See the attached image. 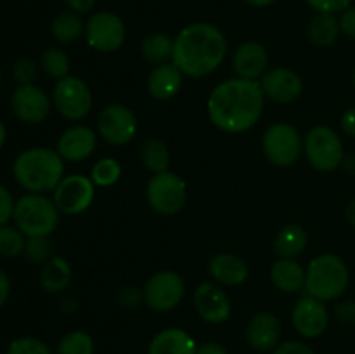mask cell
I'll return each instance as SVG.
<instances>
[{
	"label": "cell",
	"instance_id": "1",
	"mask_svg": "<svg viewBox=\"0 0 355 354\" xmlns=\"http://www.w3.org/2000/svg\"><path fill=\"white\" fill-rule=\"evenodd\" d=\"M266 96L259 82L227 78L214 87L207 101L208 118L225 134H243L259 124Z\"/></svg>",
	"mask_w": 355,
	"mask_h": 354
},
{
	"label": "cell",
	"instance_id": "2",
	"mask_svg": "<svg viewBox=\"0 0 355 354\" xmlns=\"http://www.w3.org/2000/svg\"><path fill=\"white\" fill-rule=\"evenodd\" d=\"M227 54L224 33L211 23H193L173 38L172 62L189 78H203L214 73Z\"/></svg>",
	"mask_w": 355,
	"mask_h": 354
},
{
	"label": "cell",
	"instance_id": "3",
	"mask_svg": "<svg viewBox=\"0 0 355 354\" xmlns=\"http://www.w3.org/2000/svg\"><path fill=\"white\" fill-rule=\"evenodd\" d=\"M12 176L28 193H54L64 177V160L52 148H28L14 160Z\"/></svg>",
	"mask_w": 355,
	"mask_h": 354
},
{
	"label": "cell",
	"instance_id": "4",
	"mask_svg": "<svg viewBox=\"0 0 355 354\" xmlns=\"http://www.w3.org/2000/svg\"><path fill=\"white\" fill-rule=\"evenodd\" d=\"M350 273L345 260L336 253H321L307 266L305 292L322 302L338 301L347 292Z\"/></svg>",
	"mask_w": 355,
	"mask_h": 354
},
{
	"label": "cell",
	"instance_id": "5",
	"mask_svg": "<svg viewBox=\"0 0 355 354\" xmlns=\"http://www.w3.org/2000/svg\"><path fill=\"white\" fill-rule=\"evenodd\" d=\"M59 208L47 194L26 193L16 200L12 221L26 238L51 236L59 224Z\"/></svg>",
	"mask_w": 355,
	"mask_h": 354
},
{
	"label": "cell",
	"instance_id": "6",
	"mask_svg": "<svg viewBox=\"0 0 355 354\" xmlns=\"http://www.w3.org/2000/svg\"><path fill=\"white\" fill-rule=\"evenodd\" d=\"M304 155L312 169L328 174L342 167L345 148L338 132L328 125H315L305 134Z\"/></svg>",
	"mask_w": 355,
	"mask_h": 354
},
{
	"label": "cell",
	"instance_id": "7",
	"mask_svg": "<svg viewBox=\"0 0 355 354\" xmlns=\"http://www.w3.org/2000/svg\"><path fill=\"white\" fill-rule=\"evenodd\" d=\"M262 149L272 165L286 169L300 160L304 153V139L291 124L276 121L263 132Z\"/></svg>",
	"mask_w": 355,
	"mask_h": 354
},
{
	"label": "cell",
	"instance_id": "8",
	"mask_svg": "<svg viewBox=\"0 0 355 354\" xmlns=\"http://www.w3.org/2000/svg\"><path fill=\"white\" fill-rule=\"evenodd\" d=\"M52 103L62 118L69 121H80L92 110V90L85 80L68 75L55 82Z\"/></svg>",
	"mask_w": 355,
	"mask_h": 354
},
{
	"label": "cell",
	"instance_id": "9",
	"mask_svg": "<svg viewBox=\"0 0 355 354\" xmlns=\"http://www.w3.org/2000/svg\"><path fill=\"white\" fill-rule=\"evenodd\" d=\"M148 203L159 215H175L182 210L187 200V186L182 177L165 170L149 179L146 189Z\"/></svg>",
	"mask_w": 355,
	"mask_h": 354
},
{
	"label": "cell",
	"instance_id": "10",
	"mask_svg": "<svg viewBox=\"0 0 355 354\" xmlns=\"http://www.w3.org/2000/svg\"><path fill=\"white\" fill-rule=\"evenodd\" d=\"M186 294L184 278L175 271H158L144 285L142 301L156 312H168L182 302Z\"/></svg>",
	"mask_w": 355,
	"mask_h": 354
},
{
	"label": "cell",
	"instance_id": "11",
	"mask_svg": "<svg viewBox=\"0 0 355 354\" xmlns=\"http://www.w3.org/2000/svg\"><path fill=\"white\" fill-rule=\"evenodd\" d=\"M97 132L113 146H125L137 134V117L125 104H107L97 117Z\"/></svg>",
	"mask_w": 355,
	"mask_h": 354
},
{
	"label": "cell",
	"instance_id": "12",
	"mask_svg": "<svg viewBox=\"0 0 355 354\" xmlns=\"http://www.w3.org/2000/svg\"><path fill=\"white\" fill-rule=\"evenodd\" d=\"M94 198H96L94 180L82 174H71V176L62 177V180L54 189L52 200L61 214L78 215L92 205Z\"/></svg>",
	"mask_w": 355,
	"mask_h": 354
},
{
	"label": "cell",
	"instance_id": "13",
	"mask_svg": "<svg viewBox=\"0 0 355 354\" xmlns=\"http://www.w3.org/2000/svg\"><path fill=\"white\" fill-rule=\"evenodd\" d=\"M127 28L114 12H96L85 23L87 44L99 52H114L123 45Z\"/></svg>",
	"mask_w": 355,
	"mask_h": 354
},
{
	"label": "cell",
	"instance_id": "14",
	"mask_svg": "<svg viewBox=\"0 0 355 354\" xmlns=\"http://www.w3.org/2000/svg\"><path fill=\"white\" fill-rule=\"evenodd\" d=\"M10 110L17 120L28 125L44 124L52 110V99L35 83L17 85L10 96Z\"/></svg>",
	"mask_w": 355,
	"mask_h": 354
},
{
	"label": "cell",
	"instance_id": "15",
	"mask_svg": "<svg viewBox=\"0 0 355 354\" xmlns=\"http://www.w3.org/2000/svg\"><path fill=\"white\" fill-rule=\"evenodd\" d=\"M291 323L297 333L304 339H318L328 330L329 325V311L326 307V302L304 295L300 301L295 304L291 312Z\"/></svg>",
	"mask_w": 355,
	"mask_h": 354
},
{
	"label": "cell",
	"instance_id": "16",
	"mask_svg": "<svg viewBox=\"0 0 355 354\" xmlns=\"http://www.w3.org/2000/svg\"><path fill=\"white\" fill-rule=\"evenodd\" d=\"M222 285L205 281L194 290V307L198 316L210 325H222L232 314V304Z\"/></svg>",
	"mask_w": 355,
	"mask_h": 354
},
{
	"label": "cell",
	"instance_id": "17",
	"mask_svg": "<svg viewBox=\"0 0 355 354\" xmlns=\"http://www.w3.org/2000/svg\"><path fill=\"white\" fill-rule=\"evenodd\" d=\"M259 83L266 99L277 104L293 103L304 92V80L300 78V75L284 66L267 69Z\"/></svg>",
	"mask_w": 355,
	"mask_h": 354
},
{
	"label": "cell",
	"instance_id": "18",
	"mask_svg": "<svg viewBox=\"0 0 355 354\" xmlns=\"http://www.w3.org/2000/svg\"><path fill=\"white\" fill-rule=\"evenodd\" d=\"M283 325L270 311H259L252 316L246 326V340L259 353H272L281 344Z\"/></svg>",
	"mask_w": 355,
	"mask_h": 354
},
{
	"label": "cell",
	"instance_id": "19",
	"mask_svg": "<svg viewBox=\"0 0 355 354\" xmlns=\"http://www.w3.org/2000/svg\"><path fill=\"white\" fill-rule=\"evenodd\" d=\"M97 146V135L90 127L75 124L66 128L58 141L55 151L64 162H83L94 153Z\"/></svg>",
	"mask_w": 355,
	"mask_h": 354
},
{
	"label": "cell",
	"instance_id": "20",
	"mask_svg": "<svg viewBox=\"0 0 355 354\" xmlns=\"http://www.w3.org/2000/svg\"><path fill=\"white\" fill-rule=\"evenodd\" d=\"M267 66H269V54L259 42H245L236 49L232 56V71L238 78L259 82L266 75Z\"/></svg>",
	"mask_w": 355,
	"mask_h": 354
},
{
	"label": "cell",
	"instance_id": "21",
	"mask_svg": "<svg viewBox=\"0 0 355 354\" xmlns=\"http://www.w3.org/2000/svg\"><path fill=\"white\" fill-rule=\"evenodd\" d=\"M208 273L215 283L224 287H238L248 280V264L234 253H215L208 262Z\"/></svg>",
	"mask_w": 355,
	"mask_h": 354
},
{
	"label": "cell",
	"instance_id": "22",
	"mask_svg": "<svg viewBox=\"0 0 355 354\" xmlns=\"http://www.w3.org/2000/svg\"><path fill=\"white\" fill-rule=\"evenodd\" d=\"M184 83V73L170 62L155 66L148 76V92L158 101H168L179 94Z\"/></svg>",
	"mask_w": 355,
	"mask_h": 354
},
{
	"label": "cell",
	"instance_id": "23",
	"mask_svg": "<svg viewBox=\"0 0 355 354\" xmlns=\"http://www.w3.org/2000/svg\"><path fill=\"white\" fill-rule=\"evenodd\" d=\"M198 344L186 330L165 328L156 333L148 346V354H196Z\"/></svg>",
	"mask_w": 355,
	"mask_h": 354
},
{
	"label": "cell",
	"instance_id": "24",
	"mask_svg": "<svg viewBox=\"0 0 355 354\" xmlns=\"http://www.w3.org/2000/svg\"><path fill=\"white\" fill-rule=\"evenodd\" d=\"M307 269L295 259H277L270 266V281L284 294H297L305 290Z\"/></svg>",
	"mask_w": 355,
	"mask_h": 354
},
{
	"label": "cell",
	"instance_id": "25",
	"mask_svg": "<svg viewBox=\"0 0 355 354\" xmlns=\"http://www.w3.org/2000/svg\"><path fill=\"white\" fill-rule=\"evenodd\" d=\"M71 281V266L64 257L52 255L42 264L40 285L47 294H61Z\"/></svg>",
	"mask_w": 355,
	"mask_h": 354
},
{
	"label": "cell",
	"instance_id": "26",
	"mask_svg": "<svg viewBox=\"0 0 355 354\" xmlns=\"http://www.w3.org/2000/svg\"><path fill=\"white\" fill-rule=\"evenodd\" d=\"M307 248V231L300 224H288L274 238V252L281 259H297Z\"/></svg>",
	"mask_w": 355,
	"mask_h": 354
},
{
	"label": "cell",
	"instance_id": "27",
	"mask_svg": "<svg viewBox=\"0 0 355 354\" xmlns=\"http://www.w3.org/2000/svg\"><path fill=\"white\" fill-rule=\"evenodd\" d=\"M340 21L335 14L315 12L309 24V38L315 47H331L340 37Z\"/></svg>",
	"mask_w": 355,
	"mask_h": 354
},
{
	"label": "cell",
	"instance_id": "28",
	"mask_svg": "<svg viewBox=\"0 0 355 354\" xmlns=\"http://www.w3.org/2000/svg\"><path fill=\"white\" fill-rule=\"evenodd\" d=\"M51 33L59 44H73L78 38H82V35H85V23H83L82 16L73 10L68 12H62L52 21L51 24Z\"/></svg>",
	"mask_w": 355,
	"mask_h": 354
},
{
	"label": "cell",
	"instance_id": "29",
	"mask_svg": "<svg viewBox=\"0 0 355 354\" xmlns=\"http://www.w3.org/2000/svg\"><path fill=\"white\" fill-rule=\"evenodd\" d=\"M142 58L153 65L170 62L173 58V38L165 33H149L142 38L141 44Z\"/></svg>",
	"mask_w": 355,
	"mask_h": 354
},
{
	"label": "cell",
	"instance_id": "30",
	"mask_svg": "<svg viewBox=\"0 0 355 354\" xmlns=\"http://www.w3.org/2000/svg\"><path fill=\"white\" fill-rule=\"evenodd\" d=\"M141 162L153 176L168 170L170 151L165 142L159 139H146L141 146Z\"/></svg>",
	"mask_w": 355,
	"mask_h": 354
},
{
	"label": "cell",
	"instance_id": "31",
	"mask_svg": "<svg viewBox=\"0 0 355 354\" xmlns=\"http://www.w3.org/2000/svg\"><path fill=\"white\" fill-rule=\"evenodd\" d=\"M55 354H96V342L90 333L83 330H73L61 337Z\"/></svg>",
	"mask_w": 355,
	"mask_h": 354
},
{
	"label": "cell",
	"instance_id": "32",
	"mask_svg": "<svg viewBox=\"0 0 355 354\" xmlns=\"http://www.w3.org/2000/svg\"><path fill=\"white\" fill-rule=\"evenodd\" d=\"M40 68L47 76L61 80L69 75V58L62 49L49 47L40 56Z\"/></svg>",
	"mask_w": 355,
	"mask_h": 354
},
{
	"label": "cell",
	"instance_id": "33",
	"mask_svg": "<svg viewBox=\"0 0 355 354\" xmlns=\"http://www.w3.org/2000/svg\"><path fill=\"white\" fill-rule=\"evenodd\" d=\"M26 239V236L16 226H2L0 228V255L6 259H16V257L24 255Z\"/></svg>",
	"mask_w": 355,
	"mask_h": 354
},
{
	"label": "cell",
	"instance_id": "34",
	"mask_svg": "<svg viewBox=\"0 0 355 354\" xmlns=\"http://www.w3.org/2000/svg\"><path fill=\"white\" fill-rule=\"evenodd\" d=\"M121 177V165L118 160L106 156V158L97 160L96 165L92 167V172H90V179L94 180L96 186L107 187L113 186L120 180Z\"/></svg>",
	"mask_w": 355,
	"mask_h": 354
},
{
	"label": "cell",
	"instance_id": "35",
	"mask_svg": "<svg viewBox=\"0 0 355 354\" xmlns=\"http://www.w3.org/2000/svg\"><path fill=\"white\" fill-rule=\"evenodd\" d=\"M24 257L33 264H44L52 257V243L49 236H37L26 239Z\"/></svg>",
	"mask_w": 355,
	"mask_h": 354
},
{
	"label": "cell",
	"instance_id": "36",
	"mask_svg": "<svg viewBox=\"0 0 355 354\" xmlns=\"http://www.w3.org/2000/svg\"><path fill=\"white\" fill-rule=\"evenodd\" d=\"M6 354H52V351L37 337H19L9 344Z\"/></svg>",
	"mask_w": 355,
	"mask_h": 354
},
{
	"label": "cell",
	"instance_id": "37",
	"mask_svg": "<svg viewBox=\"0 0 355 354\" xmlns=\"http://www.w3.org/2000/svg\"><path fill=\"white\" fill-rule=\"evenodd\" d=\"M38 75V66L33 59L19 58L12 66V76L19 85H30Z\"/></svg>",
	"mask_w": 355,
	"mask_h": 354
},
{
	"label": "cell",
	"instance_id": "38",
	"mask_svg": "<svg viewBox=\"0 0 355 354\" xmlns=\"http://www.w3.org/2000/svg\"><path fill=\"white\" fill-rule=\"evenodd\" d=\"M309 7L315 10V12L322 14H342L343 10L349 9L352 6V0H305Z\"/></svg>",
	"mask_w": 355,
	"mask_h": 354
},
{
	"label": "cell",
	"instance_id": "39",
	"mask_svg": "<svg viewBox=\"0 0 355 354\" xmlns=\"http://www.w3.org/2000/svg\"><path fill=\"white\" fill-rule=\"evenodd\" d=\"M14 207H16V200L12 193L3 184H0V228L12 221Z\"/></svg>",
	"mask_w": 355,
	"mask_h": 354
},
{
	"label": "cell",
	"instance_id": "40",
	"mask_svg": "<svg viewBox=\"0 0 355 354\" xmlns=\"http://www.w3.org/2000/svg\"><path fill=\"white\" fill-rule=\"evenodd\" d=\"M272 354H315V351L304 340H286L281 342Z\"/></svg>",
	"mask_w": 355,
	"mask_h": 354
},
{
	"label": "cell",
	"instance_id": "41",
	"mask_svg": "<svg viewBox=\"0 0 355 354\" xmlns=\"http://www.w3.org/2000/svg\"><path fill=\"white\" fill-rule=\"evenodd\" d=\"M335 318L343 325H355V301H343L335 305Z\"/></svg>",
	"mask_w": 355,
	"mask_h": 354
},
{
	"label": "cell",
	"instance_id": "42",
	"mask_svg": "<svg viewBox=\"0 0 355 354\" xmlns=\"http://www.w3.org/2000/svg\"><path fill=\"white\" fill-rule=\"evenodd\" d=\"M340 21V31H342L345 37H349L350 40H355V7L350 6L349 9H345L342 12V16L338 17Z\"/></svg>",
	"mask_w": 355,
	"mask_h": 354
},
{
	"label": "cell",
	"instance_id": "43",
	"mask_svg": "<svg viewBox=\"0 0 355 354\" xmlns=\"http://www.w3.org/2000/svg\"><path fill=\"white\" fill-rule=\"evenodd\" d=\"M340 125H342V130L345 132L349 137L355 139V106L349 108V110L342 115V121H340Z\"/></svg>",
	"mask_w": 355,
	"mask_h": 354
},
{
	"label": "cell",
	"instance_id": "44",
	"mask_svg": "<svg viewBox=\"0 0 355 354\" xmlns=\"http://www.w3.org/2000/svg\"><path fill=\"white\" fill-rule=\"evenodd\" d=\"M66 6H68L69 10L76 14H85L89 10L94 9L96 6V0H64Z\"/></svg>",
	"mask_w": 355,
	"mask_h": 354
},
{
	"label": "cell",
	"instance_id": "45",
	"mask_svg": "<svg viewBox=\"0 0 355 354\" xmlns=\"http://www.w3.org/2000/svg\"><path fill=\"white\" fill-rule=\"evenodd\" d=\"M10 288H12V283H10L9 274L0 267V307H2L7 302V298H9Z\"/></svg>",
	"mask_w": 355,
	"mask_h": 354
},
{
	"label": "cell",
	"instance_id": "46",
	"mask_svg": "<svg viewBox=\"0 0 355 354\" xmlns=\"http://www.w3.org/2000/svg\"><path fill=\"white\" fill-rule=\"evenodd\" d=\"M196 354H229V351L218 342H205L198 344Z\"/></svg>",
	"mask_w": 355,
	"mask_h": 354
},
{
	"label": "cell",
	"instance_id": "47",
	"mask_svg": "<svg viewBox=\"0 0 355 354\" xmlns=\"http://www.w3.org/2000/svg\"><path fill=\"white\" fill-rule=\"evenodd\" d=\"M345 219L350 226L355 228V200L349 201V205L345 207Z\"/></svg>",
	"mask_w": 355,
	"mask_h": 354
},
{
	"label": "cell",
	"instance_id": "48",
	"mask_svg": "<svg viewBox=\"0 0 355 354\" xmlns=\"http://www.w3.org/2000/svg\"><path fill=\"white\" fill-rule=\"evenodd\" d=\"M342 167L349 174H355V155H345Z\"/></svg>",
	"mask_w": 355,
	"mask_h": 354
},
{
	"label": "cell",
	"instance_id": "49",
	"mask_svg": "<svg viewBox=\"0 0 355 354\" xmlns=\"http://www.w3.org/2000/svg\"><path fill=\"white\" fill-rule=\"evenodd\" d=\"M245 3H248V6L252 7H269L272 6L274 2H277V0H243Z\"/></svg>",
	"mask_w": 355,
	"mask_h": 354
},
{
	"label": "cell",
	"instance_id": "50",
	"mask_svg": "<svg viewBox=\"0 0 355 354\" xmlns=\"http://www.w3.org/2000/svg\"><path fill=\"white\" fill-rule=\"evenodd\" d=\"M6 141H7V128H6V125H3V121L0 120V149L3 148Z\"/></svg>",
	"mask_w": 355,
	"mask_h": 354
},
{
	"label": "cell",
	"instance_id": "51",
	"mask_svg": "<svg viewBox=\"0 0 355 354\" xmlns=\"http://www.w3.org/2000/svg\"><path fill=\"white\" fill-rule=\"evenodd\" d=\"M352 83H354V89H355V69H354V75H352Z\"/></svg>",
	"mask_w": 355,
	"mask_h": 354
},
{
	"label": "cell",
	"instance_id": "52",
	"mask_svg": "<svg viewBox=\"0 0 355 354\" xmlns=\"http://www.w3.org/2000/svg\"><path fill=\"white\" fill-rule=\"evenodd\" d=\"M0 87H2V71H0Z\"/></svg>",
	"mask_w": 355,
	"mask_h": 354
}]
</instances>
